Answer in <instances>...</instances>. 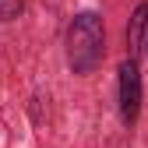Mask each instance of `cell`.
<instances>
[{
    "instance_id": "obj_1",
    "label": "cell",
    "mask_w": 148,
    "mask_h": 148,
    "mask_svg": "<svg viewBox=\"0 0 148 148\" xmlns=\"http://www.w3.org/2000/svg\"><path fill=\"white\" fill-rule=\"evenodd\" d=\"M106 57V25L99 11H81L74 14L67 28V67L74 74H92Z\"/></svg>"
},
{
    "instance_id": "obj_2",
    "label": "cell",
    "mask_w": 148,
    "mask_h": 148,
    "mask_svg": "<svg viewBox=\"0 0 148 148\" xmlns=\"http://www.w3.org/2000/svg\"><path fill=\"white\" fill-rule=\"evenodd\" d=\"M116 106H120V120L127 127L138 123V116H141V67H138V57L120 60V71H116Z\"/></svg>"
},
{
    "instance_id": "obj_3",
    "label": "cell",
    "mask_w": 148,
    "mask_h": 148,
    "mask_svg": "<svg viewBox=\"0 0 148 148\" xmlns=\"http://www.w3.org/2000/svg\"><path fill=\"white\" fill-rule=\"evenodd\" d=\"M145 32H148V0L134 7L131 14V25H127V46H131V57L145 46Z\"/></svg>"
},
{
    "instance_id": "obj_4",
    "label": "cell",
    "mask_w": 148,
    "mask_h": 148,
    "mask_svg": "<svg viewBox=\"0 0 148 148\" xmlns=\"http://www.w3.org/2000/svg\"><path fill=\"white\" fill-rule=\"evenodd\" d=\"M21 11H25V0H0V25L21 18Z\"/></svg>"
},
{
    "instance_id": "obj_5",
    "label": "cell",
    "mask_w": 148,
    "mask_h": 148,
    "mask_svg": "<svg viewBox=\"0 0 148 148\" xmlns=\"http://www.w3.org/2000/svg\"><path fill=\"white\" fill-rule=\"evenodd\" d=\"M141 49H145V57H148V32H145V46H141Z\"/></svg>"
}]
</instances>
